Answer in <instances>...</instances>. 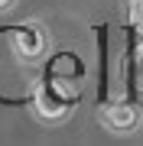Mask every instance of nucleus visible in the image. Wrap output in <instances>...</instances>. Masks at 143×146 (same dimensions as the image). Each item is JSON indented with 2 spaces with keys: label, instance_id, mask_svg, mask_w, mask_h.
I'll list each match as a JSON object with an SVG mask.
<instances>
[{
  "label": "nucleus",
  "instance_id": "4",
  "mask_svg": "<svg viewBox=\"0 0 143 146\" xmlns=\"http://www.w3.org/2000/svg\"><path fill=\"white\" fill-rule=\"evenodd\" d=\"M130 78H133V88L143 94V42H137V49H133V72H130Z\"/></svg>",
  "mask_w": 143,
  "mask_h": 146
},
{
  "label": "nucleus",
  "instance_id": "6",
  "mask_svg": "<svg viewBox=\"0 0 143 146\" xmlns=\"http://www.w3.org/2000/svg\"><path fill=\"white\" fill-rule=\"evenodd\" d=\"M16 7V0H0V13H7V10H13Z\"/></svg>",
  "mask_w": 143,
  "mask_h": 146
},
{
  "label": "nucleus",
  "instance_id": "3",
  "mask_svg": "<svg viewBox=\"0 0 143 146\" xmlns=\"http://www.w3.org/2000/svg\"><path fill=\"white\" fill-rule=\"evenodd\" d=\"M16 39H20V52L26 55V58H29V55H33V58L43 55V33L33 26V23H26V26L16 33Z\"/></svg>",
  "mask_w": 143,
  "mask_h": 146
},
{
  "label": "nucleus",
  "instance_id": "2",
  "mask_svg": "<svg viewBox=\"0 0 143 146\" xmlns=\"http://www.w3.org/2000/svg\"><path fill=\"white\" fill-rule=\"evenodd\" d=\"M75 101L62 91H52V88H39L36 91V101H33V110H36V120L43 123H59L72 114Z\"/></svg>",
  "mask_w": 143,
  "mask_h": 146
},
{
  "label": "nucleus",
  "instance_id": "5",
  "mask_svg": "<svg viewBox=\"0 0 143 146\" xmlns=\"http://www.w3.org/2000/svg\"><path fill=\"white\" fill-rule=\"evenodd\" d=\"M127 20L137 33H143V0H127Z\"/></svg>",
  "mask_w": 143,
  "mask_h": 146
},
{
  "label": "nucleus",
  "instance_id": "1",
  "mask_svg": "<svg viewBox=\"0 0 143 146\" xmlns=\"http://www.w3.org/2000/svg\"><path fill=\"white\" fill-rule=\"evenodd\" d=\"M94 117L114 136H130V133H137L143 127V110L137 104H101Z\"/></svg>",
  "mask_w": 143,
  "mask_h": 146
}]
</instances>
